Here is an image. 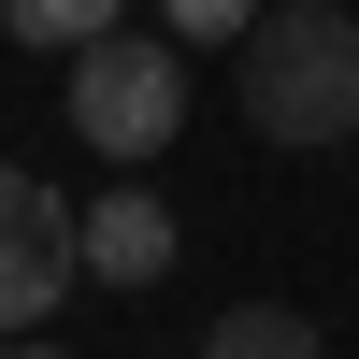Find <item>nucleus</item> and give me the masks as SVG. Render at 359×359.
I'll return each mask as SVG.
<instances>
[{"instance_id": "obj_1", "label": "nucleus", "mask_w": 359, "mask_h": 359, "mask_svg": "<svg viewBox=\"0 0 359 359\" xmlns=\"http://www.w3.org/2000/svg\"><path fill=\"white\" fill-rule=\"evenodd\" d=\"M259 144H345L359 130V0H273V15L230 43Z\"/></svg>"}, {"instance_id": "obj_2", "label": "nucleus", "mask_w": 359, "mask_h": 359, "mask_svg": "<svg viewBox=\"0 0 359 359\" xmlns=\"http://www.w3.org/2000/svg\"><path fill=\"white\" fill-rule=\"evenodd\" d=\"M172 130H187V57H172V29H101V43L72 57V144L115 172L172 158Z\"/></svg>"}, {"instance_id": "obj_3", "label": "nucleus", "mask_w": 359, "mask_h": 359, "mask_svg": "<svg viewBox=\"0 0 359 359\" xmlns=\"http://www.w3.org/2000/svg\"><path fill=\"white\" fill-rule=\"evenodd\" d=\"M86 287V201H57L43 172H0V345L43 331Z\"/></svg>"}, {"instance_id": "obj_4", "label": "nucleus", "mask_w": 359, "mask_h": 359, "mask_svg": "<svg viewBox=\"0 0 359 359\" xmlns=\"http://www.w3.org/2000/svg\"><path fill=\"white\" fill-rule=\"evenodd\" d=\"M158 273H172V201L130 172L86 201V287H158Z\"/></svg>"}, {"instance_id": "obj_5", "label": "nucleus", "mask_w": 359, "mask_h": 359, "mask_svg": "<svg viewBox=\"0 0 359 359\" xmlns=\"http://www.w3.org/2000/svg\"><path fill=\"white\" fill-rule=\"evenodd\" d=\"M201 359H331V345H316V316H287V302H230L216 331H201Z\"/></svg>"}, {"instance_id": "obj_6", "label": "nucleus", "mask_w": 359, "mask_h": 359, "mask_svg": "<svg viewBox=\"0 0 359 359\" xmlns=\"http://www.w3.org/2000/svg\"><path fill=\"white\" fill-rule=\"evenodd\" d=\"M115 15H130V0H0V29H15V43H43V57H86Z\"/></svg>"}, {"instance_id": "obj_7", "label": "nucleus", "mask_w": 359, "mask_h": 359, "mask_svg": "<svg viewBox=\"0 0 359 359\" xmlns=\"http://www.w3.org/2000/svg\"><path fill=\"white\" fill-rule=\"evenodd\" d=\"M259 15H273V0H158V29H172V43H245Z\"/></svg>"}, {"instance_id": "obj_8", "label": "nucleus", "mask_w": 359, "mask_h": 359, "mask_svg": "<svg viewBox=\"0 0 359 359\" xmlns=\"http://www.w3.org/2000/svg\"><path fill=\"white\" fill-rule=\"evenodd\" d=\"M0 359H57V345H43V331H15V345H0Z\"/></svg>"}]
</instances>
